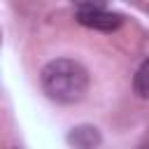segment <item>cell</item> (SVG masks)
Returning <instances> with one entry per match:
<instances>
[{"label":"cell","mask_w":149,"mask_h":149,"mask_svg":"<svg viewBox=\"0 0 149 149\" xmlns=\"http://www.w3.org/2000/svg\"><path fill=\"white\" fill-rule=\"evenodd\" d=\"M133 88L140 98H149V58L137 68L135 79H133Z\"/></svg>","instance_id":"obj_4"},{"label":"cell","mask_w":149,"mask_h":149,"mask_svg":"<svg viewBox=\"0 0 149 149\" xmlns=\"http://www.w3.org/2000/svg\"><path fill=\"white\" fill-rule=\"evenodd\" d=\"M77 21L86 28H93V30H116L121 26V14L116 12H109L105 9L102 5H93V2H86V5H79L77 7Z\"/></svg>","instance_id":"obj_2"},{"label":"cell","mask_w":149,"mask_h":149,"mask_svg":"<svg viewBox=\"0 0 149 149\" xmlns=\"http://www.w3.org/2000/svg\"><path fill=\"white\" fill-rule=\"evenodd\" d=\"M70 142L74 149H98L100 135L93 126H79L70 133Z\"/></svg>","instance_id":"obj_3"},{"label":"cell","mask_w":149,"mask_h":149,"mask_svg":"<svg viewBox=\"0 0 149 149\" xmlns=\"http://www.w3.org/2000/svg\"><path fill=\"white\" fill-rule=\"evenodd\" d=\"M42 88L56 102H79L88 88V72L81 63L72 58L49 61L42 68Z\"/></svg>","instance_id":"obj_1"}]
</instances>
